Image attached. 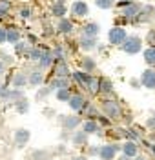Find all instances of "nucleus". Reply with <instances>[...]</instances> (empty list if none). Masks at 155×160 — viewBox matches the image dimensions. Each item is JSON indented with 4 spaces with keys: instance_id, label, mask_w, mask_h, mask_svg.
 <instances>
[{
    "instance_id": "24",
    "label": "nucleus",
    "mask_w": 155,
    "mask_h": 160,
    "mask_svg": "<svg viewBox=\"0 0 155 160\" xmlns=\"http://www.w3.org/2000/svg\"><path fill=\"white\" fill-rule=\"evenodd\" d=\"M44 53H46V51H44L42 46H33V49H31V53H29V57H28V58H29L33 64H39L40 58L44 57Z\"/></svg>"
},
{
    "instance_id": "37",
    "label": "nucleus",
    "mask_w": 155,
    "mask_h": 160,
    "mask_svg": "<svg viewBox=\"0 0 155 160\" xmlns=\"http://www.w3.org/2000/svg\"><path fill=\"white\" fill-rule=\"evenodd\" d=\"M0 60H2V62H4L6 66H11V64L15 62V58H13L11 55H8L6 51H0Z\"/></svg>"
},
{
    "instance_id": "3",
    "label": "nucleus",
    "mask_w": 155,
    "mask_h": 160,
    "mask_svg": "<svg viewBox=\"0 0 155 160\" xmlns=\"http://www.w3.org/2000/svg\"><path fill=\"white\" fill-rule=\"evenodd\" d=\"M102 113L108 117V118H111V120H115V118H119L121 117V106H119V102L117 100H111V98H106V100H102Z\"/></svg>"
},
{
    "instance_id": "40",
    "label": "nucleus",
    "mask_w": 155,
    "mask_h": 160,
    "mask_svg": "<svg viewBox=\"0 0 155 160\" xmlns=\"http://www.w3.org/2000/svg\"><path fill=\"white\" fill-rule=\"evenodd\" d=\"M8 42V28H2L0 26V44Z\"/></svg>"
},
{
    "instance_id": "25",
    "label": "nucleus",
    "mask_w": 155,
    "mask_h": 160,
    "mask_svg": "<svg viewBox=\"0 0 155 160\" xmlns=\"http://www.w3.org/2000/svg\"><path fill=\"white\" fill-rule=\"evenodd\" d=\"M95 68H97V62L93 58H90V57H84V58L80 60V69L86 71V73H93Z\"/></svg>"
},
{
    "instance_id": "35",
    "label": "nucleus",
    "mask_w": 155,
    "mask_h": 160,
    "mask_svg": "<svg viewBox=\"0 0 155 160\" xmlns=\"http://www.w3.org/2000/svg\"><path fill=\"white\" fill-rule=\"evenodd\" d=\"M95 6L99 9H111L115 6V0H95Z\"/></svg>"
},
{
    "instance_id": "16",
    "label": "nucleus",
    "mask_w": 155,
    "mask_h": 160,
    "mask_svg": "<svg viewBox=\"0 0 155 160\" xmlns=\"http://www.w3.org/2000/svg\"><path fill=\"white\" fill-rule=\"evenodd\" d=\"M31 138V131L29 129H17L15 131V144L18 148H24Z\"/></svg>"
},
{
    "instance_id": "17",
    "label": "nucleus",
    "mask_w": 155,
    "mask_h": 160,
    "mask_svg": "<svg viewBox=\"0 0 155 160\" xmlns=\"http://www.w3.org/2000/svg\"><path fill=\"white\" fill-rule=\"evenodd\" d=\"M49 11H51V15L55 17V18H64L66 17V13H68V8H66V4L64 2H53L51 8H49Z\"/></svg>"
},
{
    "instance_id": "44",
    "label": "nucleus",
    "mask_w": 155,
    "mask_h": 160,
    "mask_svg": "<svg viewBox=\"0 0 155 160\" xmlns=\"http://www.w3.org/2000/svg\"><path fill=\"white\" fill-rule=\"evenodd\" d=\"M88 153H90L91 157H95V155L99 157V153H101V148H97V146H91V148H90V151H88Z\"/></svg>"
},
{
    "instance_id": "50",
    "label": "nucleus",
    "mask_w": 155,
    "mask_h": 160,
    "mask_svg": "<svg viewBox=\"0 0 155 160\" xmlns=\"http://www.w3.org/2000/svg\"><path fill=\"white\" fill-rule=\"evenodd\" d=\"M4 89H6V84H2V82H0V97H2V93H4Z\"/></svg>"
},
{
    "instance_id": "32",
    "label": "nucleus",
    "mask_w": 155,
    "mask_h": 160,
    "mask_svg": "<svg viewBox=\"0 0 155 160\" xmlns=\"http://www.w3.org/2000/svg\"><path fill=\"white\" fill-rule=\"evenodd\" d=\"M53 57L57 62H62V60H66V49H64V46H55L53 48Z\"/></svg>"
},
{
    "instance_id": "27",
    "label": "nucleus",
    "mask_w": 155,
    "mask_h": 160,
    "mask_svg": "<svg viewBox=\"0 0 155 160\" xmlns=\"http://www.w3.org/2000/svg\"><path fill=\"white\" fill-rule=\"evenodd\" d=\"M101 93L102 95H113V84L110 78H101Z\"/></svg>"
},
{
    "instance_id": "48",
    "label": "nucleus",
    "mask_w": 155,
    "mask_h": 160,
    "mask_svg": "<svg viewBox=\"0 0 155 160\" xmlns=\"http://www.w3.org/2000/svg\"><path fill=\"white\" fill-rule=\"evenodd\" d=\"M133 160H148V157H144V155H137Z\"/></svg>"
},
{
    "instance_id": "34",
    "label": "nucleus",
    "mask_w": 155,
    "mask_h": 160,
    "mask_svg": "<svg viewBox=\"0 0 155 160\" xmlns=\"http://www.w3.org/2000/svg\"><path fill=\"white\" fill-rule=\"evenodd\" d=\"M49 93H51V88L49 86H46V88H39V91L35 93V98L37 100H44L49 97Z\"/></svg>"
},
{
    "instance_id": "7",
    "label": "nucleus",
    "mask_w": 155,
    "mask_h": 160,
    "mask_svg": "<svg viewBox=\"0 0 155 160\" xmlns=\"http://www.w3.org/2000/svg\"><path fill=\"white\" fill-rule=\"evenodd\" d=\"M53 75H55V78H71V71H70L68 62H66V60L57 62V64L53 66Z\"/></svg>"
},
{
    "instance_id": "14",
    "label": "nucleus",
    "mask_w": 155,
    "mask_h": 160,
    "mask_svg": "<svg viewBox=\"0 0 155 160\" xmlns=\"http://www.w3.org/2000/svg\"><path fill=\"white\" fill-rule=\"evenodd\" d=\"M55 64H57V60H55V57H53V51L49 49V51H46V53H44V57H42L40 62L37 64V68L44 71V69H49V68H53Z\"/></svg>"
},
{
    "instance_id": "1",
    "label": "nucleus",
    "mask_w": 155,
    "mask_h": 160,
    "mask_svg": "<svg viewBox=\"0 0 155 160\" xmlns=\"http://www.w3.org/2000/svg\"><path fill=\"white\" fill-rule=\"evenodd\" d=\"M121 49H122L126 55H137V53H141V51H142V40L139 38L137 35L128 37L126 42L121 46Z\"/></svg>"
},
{
    "instance_id": "51",
    "label": "nucleus",
    "mask_w": 155,
    "mask_h": 160,
    "mask_svg": "<svg viewBox=\"0 0 155 160\" xmlns=\"http://www.w3.org/2000/svg\"><path fill=\"white\" fill-rule=\"evenodd\" d=\"M117 160H133V158H130V157H126V155H122V157H119Z\"/></svg>"
},
{
    "instance_id": "33",
    "label": "nucleus",
    "mask_w": 155,
    "mask_h": 160,
    "mask_svg": "<svg viewBox=\"0 0 155 160\" xmlns=\"http://www.w3.org/2000/svg\"><path fill=\"white\" fill-rule=\"evenodd\" d=\"M9 9H11L9 0H0V18L8 17V15H9Z\"/></svg>"
},
{
    "instance_id": "12",
    "label": "nucleus",
    "mask_w": 155,
    "mask_h": 160,
    "mask_svg": "<svg viewBox=\"0 0 155 160\" xmlns=\"http://www.w3.org/2000/svg\"><path fill=\"white\" fill-rule=\"evenodd\" d=\"M11 84H13V88H17V89H24V88L29 84V75H26L24 71H18V73L13 75Z\"/></svg>"
},
{
    "instance_id": "8",
    "label": "nucleus",
    "mask_w": 155,
    "mask_h": 160,
    "mask_svg": "<svg viewBox=\"0 0 155 160\" xmlns=\"http://www.w3.org/2000/svg\"><path fill=\"white\" fill-rule=\"evenodd\" d=\"M60 122H62V128L66 131H73L77 129L80 124H82V120L80 117H77V115H70V117H60Z\"/></svg>"
},
{
    "instance_id": "41",
    "label": "nucleus",
    "mask_w": 155,
    "mask_h": 160,
    "mask_svg": "<svg viewBox=\"0 0 155 160\" xmlns=\"http://www.w3.org/2000/svg\"><path fill=\"white\" fill-rule=\"evenodd\" d=\"M99 124H101V126H106V128H108V126H110V120L111 118H108V117H106V115H99Z\"/></svg>"
},
{
    "instance_id": "21",
    "label": "nucleus",
    "mask_w": 155,
    "mask_h": 160,
    "mask_svg": "<svg viewBox=\"0 0 155 160\" xmlns=\"http://www.w3.org/2000/svg\"><path fill=\"white\" fill-rule=\"evenodd\" d=\"M31 49H33V46H31L28 40H20L18 44H15V53L18 57H29Z\"/></svg>"
},
{
    "instance_id": "49",
    "label": "nucleus",
    "mask_w": 155,
    "mask_h": 160,
    "mask_svg": "<svg viewBox=\"0 0 155 160\" xmlns=\"http://www.w3.org/2000/svg\"><path fill=\"white\" fill-rule=\"evenodd\" d=\"M66 138H70V133L64 129V133H62V140H66Z\"/></svg>"
},
{
    "instance_id": "19",
    "label": "nucleus",
    "mask_w": 155,
    "mask_h": 160,
    "mask_svg": "<svg viewBox=\"0 0 155 160\" xmlns=\"http://www.w3.org/2000/svg\"><path fill=\"white\" fill-rule=\"evenodd\" d=\"M122 155L130 157V158H135V157L139 155V146H137V142H133V140H128V142H124V146H122Z\"/></svg>"
},
{
    "instance_id": "15",
    "label": "nucleus",
    "mask_w": 155,
    "mask_h": 160,
    "mask_svg": "<svg viewBox=\"0 0 155 160\" xmlns=\"http://www.w3.org/2000/svg\"><path fill=\"white\" fill-rule=\"evenodd\" d=\"M82 131L88 133V135H102V129H101V124L97 120H86L82 122Z\"/></svg>"
},
{
    "instance_id": "54",
    "label": "nucleus",
    "mask_w": 155,
    "mask_h": 160,
    "mask_svg": "<svg viewBox=\"0 0 155 160\" xmlns=\"http://www.w3.org/2000/svg\"><path fill=\"white\" fill-rule=\"evenodd\" d=\"M130 2H137V0H130Z\"/></svg>"
},
{
    "instance_id": "36",
    "label": "nucleus",
    "mask_w": 155,
    "mask_h": 160,
    "mask_svg": "<svg viewBox=\"0 0 155 160\" xmlns=\"http://www.w3.org/2000/svg\"><path fill=\"white\" fill-rule=\"evenodd\" d=\"M20 17L24 20H29L31 17H33V11H31L29 6H24V8H20Z\"/></svg>"
},
{
    "instance_id": "29",
    "label": "nucleus",
    "mask_w": 155,
    "mask_h": 160,
    "mask_svg": "<svg viewBox=\"0 0 155 160\" xmlns=\"http://www.w3.org/2000/svg\"><path fill=\"white\" fill-rule=\"evenodd\" d=\"M13 106H15V109H17V113H20V115H24V113H28V111H29V100H28L26 97H24L22 100H18V102H15Z\"/></svg>"
},
{
    "instance_id": "53",
    "label": "nucleus",
    "mask_w": 155,
    "mask_h": 160,
    "mask_svg": "<svg viewBox=\"0 0 155 160\" xmlns=\"http://www.w3.org/2000/svg\"><path fill=\"white\" fill-rule=\"evenodd\" d=\"M53 2H64V4H66V0H53Z\"/></svg>"
},
{
    "instance_id": "9",
    "label": "nucleus",
    "mask_w": 155,
    "mask_h": 160,
    "mask_svg": "<svg viewBox=\"0 0 155 160\" xmlns=\"http://www.w3.org/2000/svg\"><path fill=\"white\" fill-rule=\"evenodd\" d=\"M141 84L146 89H155V69L148 68V69L141 75Z\"/></svg>"
},
{
    "instance_id": "23",
    "label": "nucleus",
    "mask_w": 155,
    "mask_h": 160,
    "mask_svg": "<svg viewBox=\"0 0 155 160\" xmlns=\"http://www.w3.org/2000/svg\"><path fill=\"white\" fill-rule=\"evenodd\" d=\"M49 88L51 91H59V89H66V88H70V78H55L49 82Z\"/></svg>"
},
{
    "instance_id": "43",
    "label": "nucleus",
    "mask_w": 155,
    "mask_h": 160,
    "mask_svg": "<svg viewBox=\"0 0 155 160\" xmlns=\"http://www.w3.org/2000/svg\"><path fill=\"white\" fill-rule=\"evenodd\" d=\"M146 128H148V129H155V117L153 115L146 120Z\"/></svg>"
},
{
    "instance_id": "4",
    "label": "nucleus",
    "mask_w": 155,
    "mask_h": 160,
    "mask_svg": "<svg viewBox=\"0 0 155 160\" xmlns=\"http://www.w3.org/2000/svg\"><path fill=\"white\" fill-rule=\"evenodd\" d=\"M141 11H142V6H141L139 2H133V4H130V6H126L124 9H121V15H122V18H126V22H133V20L139 17Z\"/></svg>"
},
{
    "instance_id": "6",
    "label": "nucleus",
    "mask_w": 155,
    "mask_h": 160,
    "mask_svg": "<svg viewBox=\"0 0 155 160\" xmlns=\"http://www.w3.org/2000/svg\"><path fill=\"white\" fill-rule=\"evenodd\" d=\"M71 78L75 80L80 88L88 89L90 82L93 80V75H91V73H86V71H82V69H79V71H73V73H71Z\"/></svg>"
},
{
    "instance_id": "10",
    "label": "nucleus",
    "mask_w": 155,
    "mask_h": 160,
    "mask_svg": "<svg viewBox=\"0 0 155 160\" xmlns=\"http://www.w3.org/2000/svg\"><path fill=\"white\" fill-rule=\"evenodd\" d=\"M71 13L77 17V18H84V17L90 15V6H88L84 0H77V2L71 6Z\"/></svg>"
},
{
    "instance_id": "20",
    "label": "nucleus",
    "mask_w": 155,
    "mask_h": 160,
    "mask_svg": "<svg viewBox=\"0 0 155 160\" xmlns=\"http://www.w3.org/2000/svg\"><path fill=\"white\" fill-rule=\"evenodd\" d=\"M44 71L39 69V68H35V69L29 73V84L31 86H35V88H39V86H42L44 84Z\"/></svg>"
},
{
    "instance_id": "11",
    "label": "nucleus",
    "mask_w": 155,
    "mask_h": 160,
    "mask_svg": "<svg viewBox=\"0 0 155 160\" xmlns=\"http://www.w3.org/2000/svg\"><path fill=\"white\" fill-rule=\"evenodd\" d=\"M68 106L71 108L73 111H79V113H84V109H86V106H88V102H86V98H84L82 95H73L71 98H70V102H68Z\"/></svg>"
},
{
    "instance_id": "18",
    "label": "nucleus",
    "mask_w": 155,
    "mask_h": 160,
    "mask_svg": "<svg viewBox=\"0 0 155 160\" xmlns=\"http://www.w3.org/2000/svg\"><path fill=\"white\" fill-rule=\"evenodd\" d=\"M79 48L84 51H91L97 48V37H86V35H82L80 37V40H79Z\"/></svg>"
},
{
    "instance_id": "55",
    "label": "nucleus",
    "mask_w": 155,
    "mask_h": 160,
    "mask_svg": "<svg viewBox=\"0 0 155 160\" xmlns=\"http://www.w3.org/2000/svg\"><path fill=\"white\" fill-rule=\"evenodd\" d=\"M44 160H49V158H44Z\"/></svg>"
},
{
    "instance_id": "38",
    "label": "nucleus",
    "mask_w": 155,
    "mask_h": 160,
    "mask_svg": "<svg viewBox=\"0 0 155 160\" xmlns=\"http://www.w3.org/2000/svg\"><path fill=\"white\" fill-rule=\"evenodd\" d=\"M33 158H35V160H44V158H48V153H46L44 149L33 151Z\"/></svg>"
},
{
    "instance_id": "22",
    "label": "nucleus",
    "mask_w": 155,
    "mask_h": 160,
    "mask_svg": "<svg viewBox=\"0 0 155 160\" xmlns=\"http://www.w3.org/2000/svg\"><path fill=\"white\" fill-rule=\"evenodd\" d=\"M99 33H101V26H99L97 22H88V24H84L82 35H86V37H99Z\"/></svg>"
},
{
    "instance_id": "42",
    "label": "nucleus",
    "mask_w": 155,
    "mask_h": 160,
    "mask_svg": "<svg viewBox=\"0 0 155 160\" xmlns=\"http://www.w3.org/2000/svg\"><path fill=\"white\" fill-rule=\"evenodd\" d=\"M146 40L150 42V46H153V48H155V29L148 33V37H146Z\"/></svg>"
},
{
    "instance_id": "2",
    "label": "nucleus",
    "mask_w": 155,
    "mask_h": 160,
    "mask_svg": "<svg viewBox=\"0 0 155 160\" xmlns=\"http://www.w3.org/2000/svg\"><path fill=\"white\" fill-rule=\"evenodd\" d=\"M126 38H128V33H126V29H124L122 26H115L108 33V40H110L111 46H119L121 48L124 42H126Z\"/></svg>"
},
{
    "instance_id": "46",
    "label": "nucleus",
    "mask_w": 155,
    "mask_h": 160,
    "mask_svg": "<svg viewBox=\"0 0 155 160\" xmlns=\"http://www.w3.org/2000/svg\"><path fill=\"white\" fill-rule=\"evenodd\" d=\"M6 68H8V66H6V64L0 60V77H4V73H6Z\"/></svg>"
},
{
    "instance_id": "30",
    "label": "nucleus",
    "mask_w": 155,
    "mask_h": 160,
    "mask_svg": "<svg viewBox=\"0 0 155 160\" xmlns=\"http://www.w3.org/2000/svg\"><path fill=\"white\" fill-rule=\"evenodd\" d=\"M71 142L75 144V146H84V144L88 142V133H84V131H77V133L71 137Z\"/></svg>"
},
{
    "instance_id": "13",
    "label": "nucleus",
    "mask_w": 155,
    "mask_h": 160,
    "mask_svg": "<svg viewBox=\"0 0 155 160\" xmlns=\"http://www.w3.org/2000/svg\"><path fill=\"white\" fill-rule=\"evenodd\" d=\"M73 31H75V26L70 18H60L59 24H57V33H60L64 37H70Z\"/></svg>"
},
{
    "instance_id": "31",
    "label": "nucleus",
    "mask_w": 155,
    "mask_h": 160,
    "mask_svg": "<svg viewBox=\"0 0 155 160\" xmlns=\"http://www.w3.org/2000/svg\"><path fill=\"white\" fill-rule=\"evenodd\" d=\"M55 97H57V100L59 102H70V98H71V89L70 88H66V89H59L55 91Z\"/></svg>"
},
{
    "instance_id": "26",
    "label": "nucleus",
    "mask_w": 155,
    "mask_h": 160,
    "mask_svg": "<svg viewBox=\"0 0 155 160\" xmlns=\"http://www.w3.org/2000/svg\"><path fill=\"white\" fill-rule=\"evenodd\" d=\"M20 42V31L17 28H8V44H18Z\"/></svg>"
},
{
    "instance_id": "47",
    "label": "nucleus",
    "mask_w": 155,
    "mask_h": 160,
    "mask_svg": "<svg viewBox=\"0 0 155 160\" xmlns=\"http://www.w3.org/2000/svg\"><path fill=\"white\" fill-rule=\"evenodd\" d=\"M144 146H146V148H148V149H150V151H152V153L155 155V146H153V144H150V142H144Z\"/></svg>"
},
{
    "instance_id": "45",
    "label": "nucleus",
    "mask_w": 155,
    "mask_h": 160,
    "mask_svg": "<svg viewBox=\"0 0 155 160\" xmlns=\"http://www.w3.org/2000/svg\"><path fill=\"white\" fill-rule=\"evenodd\" d=\"M130 84H132V88H142L141 80H130Z\"/></svg>"
},
{
    "instance_id": "56",
    "label": "nucleus",
    "mask_w": 155,
    "mask_h": 160,
    "mask_svg": "<svg viewBox=\"0 0 155 160\" xmlns=\"http://www.w3.org/2000/svg\"><path fill=\"white\" fill-rule=\"evenodd\" d=\"M153 117H155V111H153Z\"/></svg>"
},
{
    "instance_id": "39",
    "label": "nucleus",
    "mask_w": 155,
    "mask_h": 160,
    "mask_svg": "<svg viewBox=\"0 0 155 160\" xmlns=\"http://www.w3.org/2000/svg\"><path fill=\"white\" fill-rule=\"evenodd\" d=\"M26 40L29 42L31 46H39V44H37V42H39V37H37V35H33V33H28V37H26Z\"/></svg>"
},
{
    "instance_id": "5",
    "label": "nucleus",
    "mask_w": 155,
    "mask_h": 160,
    "mask_svg": "<svg viewBox=\"0 0 155 160\" xmlns=\"http://www.w3.org/2000/svg\"><path fill=\"white\" fill-rule=\"evenodd\" d=\"M122 149L119 144H106V146H102L101 148V153H99V157L102 160H113L115 157H117V153Z\"/></svg>"
},
{
    "instance_id": "28",
    "label": "nucleus",
    "mask_w": 155,
    "mask_h": 160,
    "mask_svg": "<svg viewBox=\"0 0 155 160\" xmlns=\"http://www.w3.org/2000/svg\"><path fill=\"white\" fill-rule=\"evenodd\" d=\"M142 55H144V62H146V64L153 68V66H155V48H153V46H150V48H146Z\"/></svg>"
},
{
    "instance_id": "52",
    "label": "nucleus",
    "mask_w": 155,
    "mask_h": 160,
    "mask_svg": "<svg viewBox=\"0 0 155 160\" xmlns=\"http://www.w3.org/2000/svg\"><path fill=\"white\" fill-rule=\"evenodd\" d=\"M71 160H86L84 157H75V158H71Z\"/></svg>"
}]
</instances>
